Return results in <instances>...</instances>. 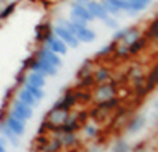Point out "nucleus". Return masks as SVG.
Returning <instances> with one entry per match:
<instances>
[{"label":"nucleus","instance_id":"f257e3e1","mask_svg":"<svg viewBox=\"0 0 158 152\" xmlns=\"http://www.w3.org/2000/svg\"><path fill=\"white\" fill-rule=\"evenodd\" d=\"M23 68H24V70L28 68L29 72L41 74V75H45V77H55V75L59 74V70H57L55 67L48 65L47 62H43V60H38V58H35V57H29L28 60H24Z\"/></svg>","mask_w":158,"mask_h":152},{"label":"nucleus","instance_id":"f03ea898","mask_svg":"<svg viewBox=\"0 0 158 152\" xmlns=\"http://www.w3.org/2000/svg\"><path fill=\"white\" fill-rule=\"evenodd\" d=\"M139 36H143V31L138 26H127V27H122V29H117L114 38H112V41L129 46L132 41H136V39L139 38Z\"/></svg>","mask_w":158,"mask_h":152},{"label":"nucleus","instance_id":"7ed1b4c3","mask_svg":"<svg viewBox=\"0 0 158 152\" xmlns=\"http://www.w3.org/2000/svg\"><path fill=\"white\" fill-rule=\"evenodd\" d=\"M77 104V99H76V91L74 89H67L64 91L62 96L55 101V104L52 106L50 109L53 111H64V113H72L74 106Z\"/></svg>","mask_w":158,"mask_h":152},{"label":"nucleus","instance_id":"20e7f679","mask_svg":"<svg viewBox=\"0 0 158 152\" xmlns=\"http://www.w3.org/2000/svg\"><path fill=\"white\" fill-rule=\"evenodd\" d=\"M33 113H35V109L29 108V106H26L24 103H21L19 99H14V101H10L9 109H7V115L17 118V120H21V121H24V123H26L28 120H31V118H33Z\"/></svg>","mask_w":158,"mask_h":152},{"label":"nucleus","instance_id":"39448f33","mask_svg":"<svg viewBox=\"0 0 158 152\" xmlns=\"http://www.w3.org/2000/svg\"><path fill=\"white\" fill-rule=\"evenodd\" d=\"M52 34L57 36L60 41H64V43H65V46H67V48H72V50L79 48V45H81L77 39H76V36L72 34L71 31H69L67 27L64 26V22L53 24V26H52Z\"/></svg>","mask_w":158,"mask_h":152},{"label":"nucleus","instance_id":"423d86ee","mask_svg":"<svg viewBox=\"0 0 158 152\" xmlns=\"http://www.w3.org/2000/svg\"><path fill=\"white\" fill-rule=\"evenodd\" d=\"M114 96H117V80L112 77L108 82H105L102 86H96V91L93 92V101L100 103V101L114 98Z\"/></svg>","mask_w":158,"mask_h":152},{"label":"nucleus","instance_id":"0eeeda50","mask_svg":"<svg viewBox=\"0 0 158 152\" xmlns=\"http://www.w3.org/2000/svg\"><path fill=\"white\" fill-rule=\"evenodd\" d=\"M33 57H35V58H38V60H43V62H47L48 65H52V67H55L57 70H59L60 67L64 65L62 57H59L57 53L50 51L48 48H45V46H40L38 50L35 51V55H33Z\"/></svg>","mask_w":158,"mask_h":152},{"label":"nucleus","instance_id":"6e6552de","mask_svg":"<svg viewBox=\"0 0 158 152\" xmlns=\"http://www.w3.org/2000/svg\"><path fill=\"white\" fill-rule=\"evenodd\" d=\"M43 46L48 48L50 51H53V53H57L59 57H64V55L69 53V48L65 46V43H64V41H60V39L57 38V36H53L52 33L47 36V39L43 41Z\"/></svg>","mask_w":158,"mask_h":152},{"label":"nucleus","instance_id":"1a4fd4ad","mask_svg":"<svg viewBox=\"0 0 158 152\" xmlns=\"http://www.w3.org/2000/svg\"><path fill=\"white\" fill-rule=\"evenodd\" d=\"M88 12L91 14V17H93V21H105L108 17V12L105 10V7H103V2L102 0H89L86 5Z\"/></svg>","mask_w":158,"mask_h":152},{"label":"nucleus","instance_id":"9d476101","mask_svg":"<svg viewBox=\"0 0 158 152\" xmlns=\"http://www.w3.org/2000/svg\"><path fill=\"white\" fill-rule=\"evenodd\" d=\"M148 120L144 115H134L127 120V127H126V132L127 135H134V133H139L144 127H146Z\"/></svg>","mask_w":158,"mask_h":152},{"label":"nucleus","instance_id":"9b49d317","mask_svg":"<svg viewBox=\"0 0 158 152\" xmlns=\"http://www.w3.org/2000/svg\"><path fill=\"white\" fill-rule=\"evenodd\" d=\"M69 19H77V21H83V22H91L93 17L91 14L88 12V9L84 5H79V4H74L71 2V12H69Z\"/></svg>","mask_w":158,"mask_h":152},{"label":"nucleus","instance_id":"f8f14e48","mask_svg":"<svg viewBox=\"0 0 158 152\" xmlns=\"http://www.w3.org/2000/svg\"><path fill=\"white\" fill-rule=\"evenodd\" d=\"M4 121H5V125L12 130L14 135H17L19 138L24 135V132H26V123H24V121L17 120V118L10 116V115H7V113H5V116H4Z\"/></svg>","mask_w":158,"mask_h":152},{"label":"nucleus","instance_id":"ddd939ff","mask_svg":"<svg viewBox=\"0 0 158 152\" xmlns=\"http://www.w3.org/2000/svg\"><path fill=\"white\" fill-rule=\"evenodd\" d=\"M76 39H77L79 43H84V45H88V43H93L96 39V33L91 29L89 26H83V27H79L77 31H76Z\"/></svg>","mask_w":158,"mask_h":152},{"label":"nucleus","instance_id":"4468645a","mask_svg":"<svg viewBox=\"0 0 158 152\" xmlns=\"http://www.w3.org/2000/svg\"><path fill=\"white\" fill-rule=\"evenodd\" d=\"M112 79V72L108 67H96L95 70H93V82H95L96 86H102L105 82H108Z\"/></svg>","mask_w":158,"mask_h":152},{"label":"nucleus","instance_id":"2eb2a0df","mask_svg":"<svg viewBox=\"0 0 158 152\" xmlns=\"http://www.w3.org/2000/svg\"><path fill=\"white\" fill-rule=\"evenodd\" d=\"M57 138H59L62 149H72L81 144V138L77 133H60V135H57Z\"/></svg>","mask_w":158,"mask_h":152},{"label":"nucleus","instance_id":"dca6fc26","mask_svg":"<svg viewBox=\"0 0 158 152\" xmlns=\"http://www.w3.org/2000/svg\"><path fill=\"white\" fill-rule=\"evenodd\" d=\"M0 137H4L9 144H12V147H19V144H21V138L17 135H14V133H12V130L5 125L4 120L0 121Z\"/></svg>","mask_w":158,"mask_h":152},{"label":"nucleus","instance_id":"f3484780","mask_svg":"<svg viewBox=\"0 0 158 152\" xmlns=\"http://www.w3.org/2000/svg\"><path fill=\"white\" fill-rule=\"evenodd\" d=\"M148 43H150V41H148V39L144 38V34H143V36H139V38L136 39V41H132V43H131L129 46H127V51H129V57H136V55H139L143 50H144V48L148 46Z\"/></svg>","mask_w":158,"mask_h":152},{"label":"nucleus","instance_id":"a211bd4d","mask_svg":"<svg viewBox=\"0 0 158 152\" xmlns=\"http://www.w3.org/2000/svg\"><path fill=\"white\" fill-rule=\"evenodd\" d=\"M24 84H29V86L45 89V86H47V77L41 75V74H36V72H29V74H26V80H24Z\"/></svg>","mask_w":158,"mask_h":152},{"label":"nucleus","instance_id":"6ab92c4d","mask_svg":"<svg viewBox=\"0 0 158 152\" xmlns=\"http://www.w3.org/2000/svg\"><path fill=\"white\" fill-rule=\"evenodd\" d=\"M16 99H19L21 103H24L26 106H29V108H38V101H36L35 98H33L29 92H26V91L23 89V87H19V91H17V96H16Z\"/></svg>","mask_w":158,"mask_h":152},{"label":"nucleus","instance_id":"aec40b11","mask_svg":"<svg viewBox=\"0 0 158 152\" xmlns=\"http://www.w3.org/2000/svg\"><path fill=\"white\" fill-rule=\"evenodd\" d=\"M83 137L88 140H96L100 137V127L96 123H86L83 127Z\"/></svg>","mask_w":158,"mask_h":152},{"label":"nucleus","instance_id":"412c9836","mask_svg":"<svg viewBox=\"0 0 158 152\" xmlns=\"http://www.w3.org/2000/svg\"><path fill=\"white\" fill-rule=\"evenodd\" d=\"M156 82H158V70H156V67H153L151 68V74L144 79V89H146L148 94H151L156 89Z\"/></svg>","mask_w":158,"mask_h":152},{"label":"nucleus","instance_id":"4be33fe9","mask_svg":"<svg viewBox=\"0 0 158 152\" xmlns=\"http://www.w3.org/2000/svg\"><path fill=\"white\" fill-rule=\"evenodd\" d=\"M23 87L24 91H26V92H29L33 96V98L36 99V101H43L45 99V96H47V92H45V89H40V87H35V86H29V84H23Z\"/></svg>","mask_w":158,"mask_h":152},{"label":"nucleus","instance_id":"5701e85b","mask_svg":"<svg viewBox=\"0 0 158 152\" xmlns=\"http://www.w3.org/2000/svg\"><path fill=\"white\" fill-rule=\"evenodd\" d=\"M62 145H60L59 138L57 137H48L47 142L43 145V152H62Z\"/></svg>","mask_w":158,"mask_h":152},{"label":"nucleus","instance_id":"b1692460","mask_svg":"<svg viewBox=\"0 0 158 152\" xmlns=\"http://www.w3.org/2000/svg\"><path fill=\"white\" fill-rule=\"evenodd\" d=\"M115 45H117V43H114V41H110V43H107L105 46H102L98 51H96L93 58L100 60V58H107V57H112V55H114V50H115Z\"/></svg>","mask_w":158,"mask_h":152},{"label":"nucleus","instance_id":"393cba45","mask_svg":"<svg viewBox=\"0 0 158 152\" xmlns=\"http://www.w3.org/2000/svg\"><path fill=\"white\" fill-rule=\"evenodd\" d=\"M93 62H95V58L83 62V65L79 67V70H77V79H83V77H88V75H93V70H95Z\"/></svg>","mask_w":158,"mask_h":152},{"label":"nucleus","instance_id":"a878e982","mask_svg":"<svg viewBox=\"0 0 158 152\" xmlns=\"http://www.w3.org/2000/svg\"><path fill=\"white\" fill-rule=\"evenodd\" d=\"M50 33H52V26L48 22H43V24H40V26H36V41H41L43 43Z\"/></svg>","mask_w":158,"mask_h":152},{"label":"nucleus","instance_id":"bb28decb","mask_svg":"<svg viewBox=\"0 0 158 152\" xmlns=\"http://www.w3.org/2000/svg\"><path fill=\"white\" fill-rule=\"evenodd\" d=\"M17 9V2L16 0H12V2H7L4 9H0V21H5L14 14V10Z\"/></svg>","mask_w":158,"mask_h":152},{"label":"nucleus","instance_id":"cd10ccee","mask_svg":"<svg viewBox=\"0 0 158 152\" xmlns=\"http://www.w3.org/2000/svg\"><path fill=\"white\" fill-rule=\"evenodd\" d=\"M144 38H146L148 41H156V38H158V22H156V19L151 21L150 27L146 29V34H144Z\"/></svg>","mask_w":158,"mask_h":152},{"label":"nucleus","instance_id":"c85d7f7f","mask_svg":"<svg viewBox=\"0 0 158 152\" xmlns=\"http://www.w3.org/2000/svg\"><path fill=\"white\" fill-rule=\"evenodd\" d=\"M110 152H131V145L127 144L126 138H118V140L112 145Z\"/></svg>","mask_w":158,"mask_h":152},{"label":"nucleus","instance_id":"c756f323","mask_svg":"<svg viewBox=\"0 0 158 152\" xmlns=\"http://www.w3.org/2000/svg\"><path fill=\"white\" fill-rule=\"evenodd\" d=\"M114 57H115V58H122V60L127 58V57H129V51H127V46H126V45H120V43L115 45Z\"/></svg>","mask_w":158,"mask_h":152},{"label":"nucleus","instance_id":"7c9ffc66","mask_svg":"<svg viewBox=\"0 0 158 152\" xmlns=\"http://www.w3.org/2000/svg\"><path fill=\"white\" fill-rule=\"evenodd\" d=\"M103 24H105L107 27H110V29H114V31H117V29H118V21L115 19V17H110V16H108L107 19L103 21Z\"/></svg>","mask_w":158,"mask_h":152},{"label":"nucleus","instance_id":"2f4dec72","mask_svg":"<svg viewBox=\"0 0 158 152\" xmlns=\"http://www.w3.org/2000/svg\"><path fill=\"white\" fill-rule=\"evenodd\" d=\"M131 152H148L146 142H138L136 145H132V147H131Z\"/></svg>","mask_w":158,"mask_h":152},{"label":"nucleus","instance_id":"473e14b6","mask_svg":"<svg viewBox=\"0 0 158 152\" xmlns=\"http://www.w3.org/2000/svg\"><path fill=\"white\" fill-rule=\"evenodd\" d=\"M84 152H103V147H102V145H98V144H93L91 147H88Z\"/></svg>","mask_w":158,"mask_h":152},{"label":"nucleus","instance_id":"72a5a7b5","mask_svg":"<svg viewBox=\"0 0 158 152\" xmlns=\"http://www.w3.org/2000/svg\"><path fill=\"white\" fill-rule=\"evenodd\" d=\"M72 2H74V4H79V5H84V7H86L89 0H72Z\"/></svg>","mask_w":158,"mask_h":152},{"label":"nucleus","instance_id":"f704fd0d","mask_svg":"<svg viewBox=\"0 0 158 152\" xmlns=\"http://www.w3.org/2000/svg\"><path fill=\"white\" fill-rule=\"evenodd\" d=\"M0 145H4V147L7 145V140H5L4 137H0Z\"/></svg>","mask_w":158,"mask_h":152},{"label":"nucleus","instance_id":"c9c22d12","mask_svg":"<svg viewBox=\"0 0 158 152\" xmlns=\"http://www.w3.org/2000/svg\"><path fill=\"white\" fill-rule=\"evenodd\" d=\"M127 116H129V115H122V120H126V118H127ZM114 120H117V121H118V120H120V116H115V118H114Z\"/></svg>","mask_w":158,"mask_h":152},{"label":"nucleus","instance_id":"e433bc0d","mask_svg":"<svg viewBox=\"0 0 158 152\" xmlns=\"http://www.w3.org/2000/svg\"><path fill=\"white\" fill-rule=\"evenodd\" d=\"M0 152H7V147H4V145H0Z\"/></svg>","mask_w":158,"mask_h":152},{"label":"nucleus","instance_id":"4c0bfd02","mask_svg":"<svg viewBox=\"0 0 158 152\" xmlns=\"http://www.w3.org/2000/svg\"><path fill=\"white\" fill-rule=\"evenodd\" d=\"M2 2H4V4H7V2H10V0H0V4H2Z\"/></svg>","mask_w":158,"mask_h":152},{"label":"nucleus","instance_id":"58836bf2","mask_svg":"<svg viewBox=\"0 0 158 152\" xmlns=\"http://www.w3.org/2000/svg\"><path fill=\"white\" fill-rule=\"evenodd\" d=\"M0 9H2V4H0Z\"/></svg>","mask_w":158,"mask_h":152}]
</instances>
